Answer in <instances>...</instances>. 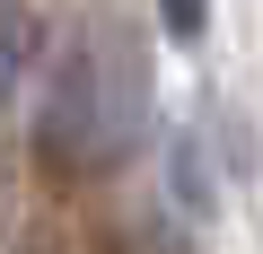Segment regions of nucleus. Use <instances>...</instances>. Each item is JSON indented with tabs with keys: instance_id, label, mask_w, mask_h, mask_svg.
<instances>
[{
	"instance_id": "f257e3e1",
	"label": "nucleus",
	"mask_w": 263,
	"mask_h": 254,
	"mask_svg": "<svg viewBox=\"0 0 263 254\" xmlns=\"http://www.w3.org/2000/svg\"><path fill=\"white\" fill-rule=\"evenodd\" d=\"M141 96H149V79H141L132 35L79 27L70 53H62V70H53V105H44L53 167H105V158H123L132 123H141Z\"/></svg>"
},
{
	"instance_id": "f03ea898",
	"label": "nucleus",
	"mask_w": 263,
	"mask_h": 254,
	"mask_svg": "<svg viewBox=\"0 0 263 254\" xmlns=\"http://www.w3.org/2000/svg\"><path fill=\"white\" fill-rule=\"evenodd\" d=\"M35 44H44L35 9H27V0H0V105H9V96H18V79L35 70Z\"/></svg>"
},
{
	"instance_id": "7ed1b4c3",
	"label": "nucleus",
	"mask_w": 263,
	"mask_h": 254,
	"mask_svg": "<svg viewBox=\"0 0 263 254\" xmlns=\"http://www.w3.org/2000/svg\"><path fill=\"white\" fill-rule=\"evenodd\" d=\"M167 27H176V35H193V27H202V0H167Z\"/></svg>"
}]
</instances>
